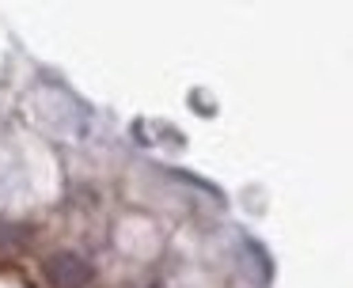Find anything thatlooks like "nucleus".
I'll return each mask as SVG.
<instances>
[{"label": "nucleus", "mask_w": 353, "mask_h": 288, "mask_svg": "<svg viewBox=\"0 0 353 288\" xmlns=\"http://www.w3.org/2000/svg\"><path fill=\"white\" fill-rule=\"evenodd\" d=\"M46 277L54 288H88L92 285V265L84 262L80 254H72V250H57V254L46 258Z\"/></svg>", "instance_id": "1"}]
</instances>
